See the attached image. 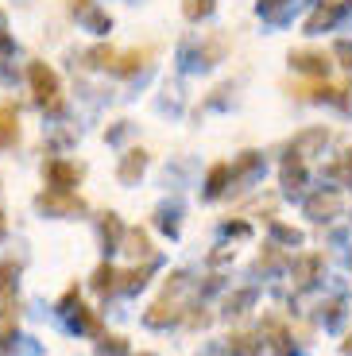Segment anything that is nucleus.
Here are the masks:
<instances>
[{
  "label": "nucleus",
  "mask_w": 352,
  "mask_h": 356,
  "mask_svg": "<svg viewBox=\"0 0 352 356\" xmlns=\"http://www.w3.org/2000/svg\"><path fill=\"white\" fill-rule=\"evenodd\" d=\"M97 353L101 356H124V353H128V345H124V337H101Z\"/></svg>",
  "instance_id": "nucleus-20"
},
{
  "label": "nucleus",
  "mask_w": 352,
  "mask_h": 356,
  "mask_svg": "<svg viewBox=\"0 0 352 356\" xmlns=\"http://www.w3.org/2000/svg\"><path fill=\"white\" fill-rule=\"evenodd\" d=\"M178 318H182V314H178V302H170V298H163V302H155L147 310V325H155V330L159 325H170V321H178Z\"/></svg>",
  "instance_id": "nucleus-8"
},
{
  "label": "nucleus",
  "mask_w": 352,
  "mask_h": 356,
  "mask_svg": "<svg viewBox=\"0 0 352 356\" xmlns=\"http://www.w3.org/2000/svg\"><path fill=\"white\" fill-rule=\"evenodd\" d=\"M229 178H232V167H229V163H217V167L209 170V182H205V190H209V197H217L221 190L229 186Z\"/></svg>",
  "instance_id": "nucleus-14"
},
{
  "label": "nucleus",
  "mask_w": 352,
  "mask_h": 356,
  "mask_svg": "<svg viewBox=\"0 0 352 356\" xmlns=\"http://www.w3.org/2000/svg\"><path fill=\"white\" fill-rule=\"evenodd\" d=\"M147 58H151V47H143V51H128V54H120V58L113 63V74H136Z\"/></svg>",
  "instance_id": "nucleus-10"
},
{
  "label": "nucleus",
  "mask_w": 352,
  "mask_h": 356,
  "mask_svg": "<svg viewBox=\"0 0 352 356\" xmlns=\"http://www.w3.org/2000/svg\"><path fill=\"white\" fill-rule=\"evenodd\" d=\"M264 330H267V337H271V348H275V353H279V356H287V353H291V333L282 330L279 321H275V318H267V321H264Z\"/></svg>",
  "instance_id": "nucleus-12"
},
{
  "label": "nucleus",
  "mask_w": 352,
  "mask_h": 356,
  "mask_svg": "<svg viewBox=\"0 0 352 356\" xmlns=\"http://www.w3.org/2000/svg\"><path fill=\"white\" fill-rule=\"evenodd\" d=\"M19 140V113L12 105H0V147H16Z\"/></svg>",
  "instance_id": "nucleus-7"
},
{
  "label": "nucleus",
  "mask_w": 352,
  "mask_h": 356,
  "mask_svg": "<svg viewBox=\"0 0 352 356\" xmlns=\"http://www.w3.org/2000/svg\"><path fill=\"white\" fill-rule=\"evenodd\" d=\"M120 279H124V283H120L124 291H140V286L147 283V271H140V267H136V271H124Z\"/></svg>",
  "instance_id": "nucleus-21"
},
{
  "label": "nucleus",
  "mask_w": 352,
  "mask_h": 356,
  "mask_svg": "<svg viewBox=\"0 0 352 356\" xmlns=\"http://www.w3.org/2000/svg\"><path fill=\"white\" fill-rule=\"evenodd\" d=\"M12 279H16V264L4 259V264H0V314L12 306Z\"/></svg>",
  "instance_id": "nucleus-11"
},
{
  "label": "nucleus",
  "mask_w": 352,
  "mask_h": 356,
  "mask_svg": "<svg viewBox=\"0 0 352 356\" xmlns=\"http://www.w3.org/2000/svg\"><path fill=\"white\" fill-rule=\"evenodd\" d=\"M291 66L298 74H314V78H326L329 66H333V58H329L326 51H294L291 54Z\"/></svg>",
  "instance_id": "nucleus-4"
},
{
  "label": "nucleus",
  "mask_w": 352,
  "mask_h": 356,
  "mask_svg": "<svg viewBox=\"0 0 352 356\" xmlns=\"http://www.w3.org/2000/svg\"><path fill=\"white\" fill-rule=\"evenodd\" d=\"M279 4H287V0H259V8H267V12L279 8Z\"/></svg>",
  "instance_id": "nucleus-26"
},
{
  "label": "nucleus",
  "mask_w": 352,
  "mask_h": 356,
  "mask_svg": "<svg viewBox=\"0 0 352 356\" xmlns=\"http://www.w3.org/2000/svg\"><path fill=\"white\" fill-rule=\"evenodd\" d=\"M213 4L217 0H182V12H186V19H202L213 12Z\"/></svg>",
  "instance_id": "nucleus-18"
},
{
  "label": "nucleus",
  "mask_w": 352,
  "mask_h": 356,
  "mask_svg": "<svg viewBox=\"0 0 352 356\" xmlns=\"http://www.w3.org/2000/svg\"><path fill=\"white\" fill-rule=\"evenodd\" d=\"M143 167H147V152H128L124 155V163H120V182H136V178L143 175Z\"/></svg>",
  "instance_id": "nucleus-9"
},
{
  "label": "nucleus",
  "mask_w": 352,
  "mask_h": 356,
  "mask_svg": "<svg viewBox=\"0 0 352 356\" xmlns=\"http://www.w3.org/2000/svg\"><path fill=\"white\" fill-rule=\"evenodd\" d=\"M333 19H337V8H321V12H317V16H314V19H310V24H306V27H310V31H317V27H321V24L329 27V24H333Z\"/></svg>",
  "instance_id": "nucleus-23"
},
{
  "label": "nucleus",
  "mask_w": 352,
  "mask_h": 356,
  "mask_svg": "<svg viewBox=\"0 0 352 356\" xmlns=\"http://www.w3.org/2000/svg\"><path fill=\"white\" fill-rule=\"evenodd\" d=\"M89 58H93V66H109V70H113V63H116V54L109 51V47H97V51H89Z\"/></svg>",
  "instance_id": "nucleus-22"
},
{
  "label": "nucleus",
  "mask_w": 352,
  "mask_h": 356,
  "mask_svg": "<svg viewBox=\"0 0 352 356\" xmlns=\"http://www.w3.org/2000/svg\"><path fill=\"white\" fill-rule=\"evenodd\" d=\"M333 54H337V58H344V66L352 70V43H337V47H333Z\"/></svg>",
  "instance_id": "nucleus-25"
},
{
  "label": "nucleus",
  "mask_w": 352,
  "mask_h": 356,
  "mask_svg": "<svg viewBox=\"0 0 352 356\" xmlns=\"http://www.w3.org/2000/svg\"><path fill=\"white\" fill-rule=\"evenodd\" d=\"M229 353L232 356H259V345H255L252 333H237V337H229Z\"/></svg>",
  "instance_id": "nucleus-15"
},
{
  "label": "nucleus",
  "mask_w": 352,
  "mask_h": 356,
  "mask_svg": "<svg viewBox=\"0 0 352 356\" xmlns=\"http://www.w3.org/2000/svg\"><path fill=\"white\" fill-rule=\"evenodd\" d=\"M74 330H86V333H101V321L93 310H86V306H78V314H74Z\"/></svg>",
  "instance_id": "nucleus-17"
},
{
  "label": "nucleus",
  "mask_w": 352,
  "mask_h": 356,
  "mask_svg": "<svg viewBox=\"0 0 352 356\" xmlns=\"http://www.w3.org/2000/svg\"><path fill=\"white\" fill-rule=\"evenodd\" d=\"M282 182H287V186H298V182H302V167H294V163H287V170H282Z\"/></svg>",
  "instance_id": "nucleus-24"
},
{
  "label": "nucleus",
  "mask_w": 352,
  "mask_h": 356,
  "mask_svg": "<svg viewBox=\"0 0 352 356\" xmlns=\"http://www.w3.org/2000/svg\"><path fill=\"white\" fill-rule=\"evenodd\" d=\"M344 353H349V356H352V337H349V341H344Z\"/></svg>",
  "instance_id": "nucleus-27"
},
{
  "label": "nucleus",
  "mask_w": 352,
  "mask_h": 356,
  "mask_svg": "<svg viewBox=\"0 0 352 356\" xmlns=\"http://www.w3.org/2000/svg\"><path fill=\"white\" fill-rule=\"evenodd\" d=\"M140 356H155V353H140Z\"/></svg>",
  "instance_id": "nucleus-28"
},
{
  "label": "nucleus",
  "mask_w": 352,
  "mask_h": 356,
  "mask_svg": "<svg viewBox=\"0 0 352 356\" xmlns=\"http://www.w3.org/2000/svg\"><path fill=\"white\" fill-rule=\"evenodd\" d=\"M43 175H47V186L51 190H74L81 182V167H74L66 159H47Z\"/></svg>",
  "instance_id": "nucleus-3"
},
{
  "label": "nucleus",
  "mask_w": 352,
  "mask_h": 356,
  "mask_svg": "<svg viewBox=\"0 0 352 356\" xmlns=\"http://www.w3.org/2000/svg\"><path fill=\"white\" fill-rule=\"evenodd\" d=\"M35 205L51 217H74V213H86V202H81L74 190H43L35 197Z\"/></svg>",
  "instance_id": "nucleus-2"
},
{
  "label": "nucleus",
  "mask_w": 352,
  "mask_h": 356,
  "mask_svg": "<svg viewBox=\"0 0 352 356\" xmlns=\"http://www.w3.org/2000/svg\"><path fill=\"white\" fill-rule=\"evenodd\" d=\"M101 236H105V244H109V248H120L124 225L116 221V213H105V221H101Z\"/></svg>",
  "instance_id": "nucleus-16"
},
{
  "label": "nucleus",
  "mask_w": 352,
  "mask_h": 356,
  "mask_svg": "<svg viewBox=\"0 0 352 356\" xmlns=\"http://www.w3.org/2000/svg\"><path fill=\"white\" fill-rule=\"evenodd\" d=\"M306 213L314 217V221H329V217L341 213V197L337 194H314L306 202Z\"/></svg>",
  "instance_id": "nucleus-5"
},
{
  "label": "nucleus",
  "mask_w": 352,
  "mask_h": 356,
  "mask_svg": "<svg viewBox=\"0 0 352 356\" xmlns=\"http://www.w3.org/2000/svg\"><path fill=\"white\" fill-rule=\"evenodd\" d=\"M124 252H132V256H147V252H151L147 232H143V229H132V232H128V248H124Z\"/></svg>",
  "instance_id": "nucleus-19"
},
{
  "label": "nucleus",
  "mask_w": 352,
  "mask_h": 356,
  "mask_svg": "<svg viewBox=\"0 0 352 356\" xmlns=\"http://www.w3.org/2000/svg\"><path fill=\"white\" fill-rule=\"evenodd\" d=\"M116 279H120V271H116L113 264H101L97 271H93V291H101V294L116 291Z\"/></svg>",
  "instance_id": "nucleus-13"
},
{
  "label": "nucleus",
  "mask_w": 352,
  "mask_h": 356,
  "mask_svg": "<svg viewBox=\"0 0 352 356\" xmlns=\"http://www.w3.org/2000/svg\"><path fill=\"white\" fill-rule=\"evenodd\" d=\"M326 267V256H317V252H306V256H298V264H294V283L298 286H310L317 279V271Z\"/></svg>",
  "instance_id": "nucleus-6"
},
{
  "label": "nucleus",
  "mask_w": 352,
  "mask_h": 356,
  "mask_svg": "<svg viewBox=\"0 0 352 356\" xmlns=\"http://www.w3.org/2000/svg\"><path fill=\"white\" fill-rule=\"evenodd\" d=\"M27 81H31V93H35L39 105H47L51 113H58L62 108V86H58V74L51 70L47 63H31L27 66Z\"/></svg>",
  "instance_id": "nucleus-1"
}]
</instances>
